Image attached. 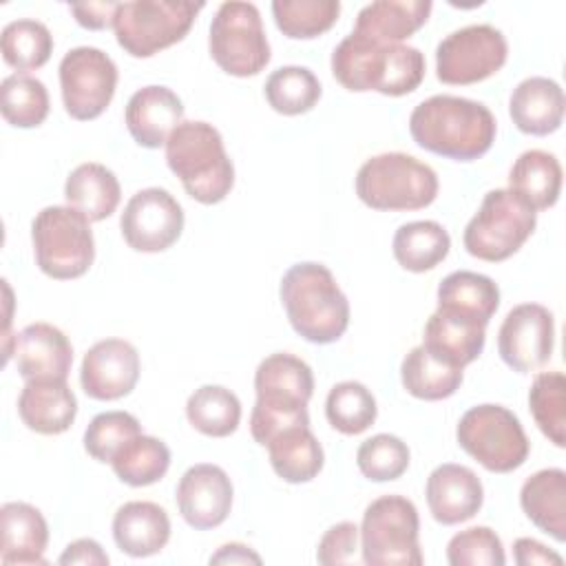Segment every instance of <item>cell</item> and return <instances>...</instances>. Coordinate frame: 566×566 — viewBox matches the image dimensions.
<instances>
[{
  "mask_svg": "<svg viewBox=\"0 0 566 566\" xmlns=\"http://www.w3.org/2000/svg\"><path fill=\"white\" fill-rule=\"evenodd\" d=\"M360 555L367 566H420L418 509L405 495L376 497L363 513Z\"/></svg>",
  "mask_w": 566,
  "mask_h": 566,
  "instance_id": "cell-9",
  "label": "cell"
},
{
  "mask_svg": "<svg viewBox=\"0 0 566 566\" xmlns=\"http://www.w3.org/2000/svg\"><path fill=\"white\" fill-rule=\"evenodd\" d=\"M447 562L451 566H504L506 555L493 528L471 526L449 539Z\"/></svg>",
  "mask_w": 566,
  "mask_h": 566,
  "instance_id": "cell-45",
  "label": "cell"
},
{
  "mask_svg": "<svg viewBox=\"0 0 566 566\" xmlns=\"http://www.w3.org/2000/svg\"><path fill=\"white\" fill-rule=\"evenodd\" d=\"M509 57V44L491 24H469L451 31L436 49V75L444 84L467 86L495 75Z\"/></svg>",
  "mask_w": 566,
  "mask_h": 566,
  "instance_id": "cell-12",
  "label": "cell"
},
{
  "mask_svg": "<svg viewBox=\"0 0 566 566\" xmlns=\"http://www.w3.org/2000/svg\"><path fill=\"white\" fill-rule=\"evenodd\" d=\"M49 106V91L38 77L13 73L2 80L0 111L7 124L15 128H35L46 119Z\"/></svg>",
  "mask_w": 566,
  "mask_h": 566,
  "instance_id": "cell-39",
  "label": "cell"
},
{
  "mask_svg": "<svg viewBox=\"0 0 566 566\" xmlns=\"http://www.w3.org/2000/svg\"><path fill=\"white\" fill-rule=\"evenodd\" d=\"M555 318L539 303H520L502 321L497 354L517 374L544 367L553 356Z\"/></svg>",
  "mask_w": 566,
  "mask_h": 566,
  "instance_id": "cell-15",
  "label": "cell"
},
{
  "mask_svg": "<svg viewBox=\"0 0 566 566\" xmlns=\"http://www.w3.org/2000/svg\"><path fill=\"white\" fill-rule=\"evenodd\" d=\"M537 212L509 188L489 190L464 228L462 243L480 261L500 263L513 256L535 232Z\"/></svg>",
  "mask_w": 566,
  "mask_h": 566,
  "instance_id": "cell-7",
  "label": "cell"
},
{
  "mask_svg": "<svg viewBox=\"0 0 566 566\" xmlns=\"http://www.w3.org/2000/svg\"><path fill=\"white\" fill-rule=\"evenodd\" d=\"M13 360L24 380H66L73 365V347L66 334L51 323H31L13 336Z\"/></svg>",
  "mask_w": 566,
  "mask_h": 566,
  "instance_id": "cell-20",
  "label": "cell"
},
{
  "mask_svg": "<svg viewBox=\"0 0 566 566\" xmlns=\"http://www.w3.org/2000/svg\"><path fill=\"white\" fill-rule=\"evenodd\" d=\"M438 307L489 325L500 307V287L486 274L458 270L438 285Z\"/></svg>",
  "mask_w": 566,
  "mask_h": 566,
  "instance_id": "cell-32",
  "label": "cell"
},
{
  "mask_svg": "<svg viewBox=\"0 0 566 566\" xmlns=\"http://www.w3.org/2000/svg\"><path fill=\"white\" fill-rule=\"evenodd\" d=\"M57 564L71 566V564H84V566H106L108 564V555L106 551L99 546V542L91 539V537H82L71 542L64 553L57 557Z\"/></svg>",
  "mask_w": 566,
  "mask_h": 566,
  "instance_id": "cell-48",
  "label": "cell"
},
{
  "mask_svg": "<svg viewBox=\"0 0 566 566\" xmlns=\"http://www.w3.org/2000/svg\"><path fill=\"white\" fill-rule=\"evenodd\" d=\"M451 237L449 232L431 219L402 223L391 241L394 259L407 272H429L442 263L449 254Z\"/></svg>",
  "mask_w": 566,
  "mask_h": 566,
  "instance_id": "cell-33",
  "label": "cell"
},
{
  "mask_svg": "<svg viewBox=\"0 0 566 566\" xmlns=\"http://www.w3.org/2000/svg\"><path fill=\"white\" fill-rule=\"evenodd\" d=\"M166 164L199 203L223 201L234 186V166L221 133L201 119L181 122L166 142Z\"/></svg>",
  "mask_w": 566,
  "mask_h": 566,
  "instance_id": "cell-4",
  "label": "cell"
},
{
  "mask_svg": "<svg viewBox=\"0 0 566 566\" xmlns=\"http://www.w3.org/2000/svg\"><path fill=\"white\" fill-rule=\"evenodd\" d=\"M409 133L420 148L433 155L473 161L491 150L497 122L482 102L458 95H431L411 111Z\"/></svg>",
  "mask_w": 566,
  "mask_h": 566,
  "instance_id": "cell-1",
  "label": "cell"
},
{
  "mask_svg": "<svg viewBox=\"0 0 566 566\" xmlns=\"http://www.w3.org/2000/svg\"><path fill=\"white\" fill-rule=\"evenodd\" d=\"M201 9L203 2L188 0L119 2L113 18L115 40L133 57H153L181 42Z\"/></svg>",
  "mask_w": 566,
  "mask_h": 566,
  "instance_id": "cell-8",
  "label": "cell"
},
{
  "mask_svg": "<svg viewBox=\"0 0 566 566\" xmlns=\"http://www.w3.org/2000/svg\"><path fill=\"white\" fill-rule=\"evenodd\" d=\"M64 197L66 203L82 212L88 221H104L117 210L122 186L111 168L97 161H86L69 172Z\"/></svg>",
  "mask_w": 566,
  "mask_h": 566,
  "instance_id": "cell-30",
  "label": "cell"
},
{
  "mask_svg": "<svg viewBox=\"0 0 566 566\" xmlns=\"http://www.w3.org/2000/svg\"><path fill=\"white\" fill-rule=\"evenodd\" d=\"M564 91L562 86L544 75L522 80L509 99V115L517 130L535 137L555 133L564 119Z\"/></svg>",
  "mask_w": 566,
  "mask_h": 566,
  "instance_id": "cell-24",
  "label": "cell"
},
{
  "mask_svg": "<svg viewBox=\"0 0 566 566\" xmlns=\"http://www.w3.org/2000/svg\"><path fill=\"white\" fill-rule=\"evenodd\" d=\"M358 539H360V531L354 522H338L329 526L316 546L318 564L323 566L354 564L360 551Z\"/></svg>",
  "mask_w": 566,
  "mask_h": 566,
  "instance_id": "cell-46",
  "label": "cell"
},
{
  "mask_svg": "<svg viewBox=\"0 0 566 566\" xmlns=\"http://www.w3.org/2000/svg\"><path fill=\"white\" fill-rule=\"evenodd\" d=\"M18 413L27 429L42 436H57L73 424L77 416V398L66 380H27L18 396Z\"/></svg>",
  "mask_w": 566,
  "mask_h": 566,
  "instance_id": "cell-22",
  "label": "cell"
},
{
  "mask_svg": "<svg viewBox=\"0 0 566 566\" xmlns=\"http://www.w3.org/2000/svg\"><path fill=\"white\" fill-rule=\"evenodd\" d=\"M424 497L433 520L453 526L471 520L482 509L484 486L469 467L444 462L429 473Z\"/></svg>",
  "mask_w": 566,
  "mask_h": 566,
  "instance_id": "cell-19",
  "label": "cell"
},
{
  "mask_svg": "<svg viewBox=\"0 0 566 566\" xmlns=\"http://www.w3.org/2000/svg\"><path fill=\"white\" fill-rule=\"evenodd\" d=\"M186 418L199 433L226 438L241 422V402L234 391L221 385H201L186 400Z\"/></svg>",
  "mask_w": 566,
  "mask_h": 566,
  "instance_id": "cell-35",
  "label": "cell"
},
{
  "mask_svg": "<svg viewBox=\"0 0 566 566\" xmlns=\"http://www.w3.org/2000/svg\"><path fill=\"white\" fill-rule=\"evenodd\" d=\"M139 380V354L124 338L97 340L82 358L80 385L93 400H119Z\"/></svg>",
  "mask_w": 566,
  "mask_h": 566,
  "instance_id": "cell-16",
  "label": "cell"
},
{
  "mask_svg": "<svg viewBox=\"0 0 566 566\" xmlns=\"http://www.w3.org/2000/svg\"><path fill=\"white\" fill-rule=\"evenodd\" d=\"M427 62L420 49L409 44H382L349 33L332 53V73L340 86L354 93L376 91L400 97L413 93L424 80Z\"/></svg>",
  "mask_w": 566,
  "mask_h": 566,
  "instance_id": "cell-2",
  "label": "cell"
},
{
  "mask_svg": "<svg viewBox=\"0 0 566 566\" xmlns=\"http://www.w3.org/2000/svg\"><path fill=\"white\" fill-rule=\"evenodd\" d=\"M119 230L135 252H164L181 237L184 208L164 188L137 190L124 206Z\"/></svg>",
  "mask_w": 566,
  "mask_h": 566,
  "instance_id": "cell-14",
  "label": "cell"
},
{
  "mask_svg": "<svg viewBox=\"0 0 566 566\" xmlns=\"http://www.w3.org/2000/svg\"><path fill=\"white\" fill-rule=\"evenodd\" d=\"M119 2L106 0V2H80V4H71V13L75 15L77 24L91 31H102L106 27H113V18L117 11Z\"/></svg>",
  "mask_w": 566,
  "mask_h": 566,
  "instance_id": "cell-47",
  "label": "cell"
},
{
  "mask_svg": "<svg viewBox=\"0 0 566 566\" xmlns=\"http://www.w3.org/2000/svg\"><path fill=\"white\" fill-rule=\"evenodd\" d=\"M4 62L18 73L44 66L53 53V35L40 20L20 18L9 22L0 35Z\"/></svg>",
  "mask_w": 566,
  "mask_h": 566,
  "instance_id": "cell-38",
  "label": "cell"
},
{
  "mask_svg": "<svg viewBox=\"0 0 566 566\" xmlns=\"http://www.w3.org/2000/svg\"><path fill=\"white\" fill-rule=\"evenodd\" d=\"M431 9L429 0H376L358 11L352 33L382 44H400L427 24Z\"/></svg>",
  "mask_w": 566,
  "mask_h": 566,
  "instance_id": "cell-27",
  "label": "cell"
},
{
  "mask_svg": "<svg viewBox=\"0 0 566 566\" xmlns=\"http://www.w3.org/2000/svg\"><path fill=\"white\" fill-rule=\"evenodd\" d=\"M113 539L130 557H150L170 539V520L166 509L155 502L133 500L122 504L113 517Z\"/></svg>",
  "mask_w": 566,
  "mask_h": 566,
  "instance_id": "cell-25",
  "label": "cell"
},
{
  "mask_svg": "<svg viewBox=\"0 0 566 566\" xmlns=\"http://www.w3.org/2000/svg\"><path fill=\"white\" fill-rule=\"evenodd\" d=\"M210 564H261V555H256L245 544L230 542L223 544L214 555H210Z\"/></svg>",
  "mask_w": 566,
  "mask_h": 566,
  "instance_id": "cell-50",
  "label": "cell"
},
{
  "mask_svg": "<svg viewBox=\"0 0 566 566\" xmlns=\"http://www.w3.org/2000/svg\"><path fill=\"white\" fill-rule=\"evenodd\" d=\"M528 409L539 431L557 447H566V378L562 371H542L528 389Z\"/></svg>",
  "mask_w": 566,
  "mask_h": 566,
  "instance_id": "cell-40",
  "label": "cell"
},
{
  "mask_svg": "<svg viewBox=\"0 0 566 566\" xmlns=\"http://www.w3.org/2000/svg\"><path fill=\"white\" fill-rule=\"evenodd\" d=\"M281 303L292 329L316 345L338 340L349 325V301L329 268L294 263L281 279Z\"/></svg>",
  "mask_w": 566,
  "mask_h": 566,
  "instance_id": "cell-3",
  "label": "cell"
},
{
  "mask_svg": "<svg viewBox=\"0 0 566 566\" xmlns=\"http://www.w3.org/2000/svg\"><path fill=\"white\" fill-rule=\"evenodd\" d=\"M325 416L336 431L345 436H358L376 422V398L358 380L336 382L327 394Z\"/></svg>",
  "mask_w": 566,
  "mask_h": 566,
  "instance_id": "cell-41",
  "label": "cell"
},
{
  "mask_svg": "<svg viewBox=\"0 0 566 566\" xmlns=\"http://www.w3.org/2000/svg\"><path fill=\"white\" fill-rule=\"evenodd\" d=\"M486 343V325L440 310L429 316L422 334V345L444 363L464 369L471 365L484 349Z\"/></svg>",
  "mask_w": 566,
  "mask_h": 566,
  "instance_id": "cell-26",
  "label": "cell"
},
{
  "mask_svg": "<svg viewBox=\"0 0 566 566\" xmlns=\"http://www.w3.org/2000/svg\"><path fill=\"white\" fill-rule=\"evenodd\" d=\"M254 407L279 413H303L314 394V374L294 354L276 352L265 356L254 371Z\"/></svg>",
  "mask_w": 566,
  "mask_h": 566,
  "instance_id": "cell-18",
  "label": "cell"
},
{
  "mask_svg": "<svg viewBox=\"0 0 566 566\" xmlns=\"http://www.w3.org/2000/svg\"><path fill=\"white\" fill-rule=\"evenodd\" d=\"M513 557L517 566H559L564 559L559 553L551 551L548 546H544L542 542L533 539V537H517L513 544Z\"/></svg>",
  "mask_w": 566,
  "mask_h": 566,
  "instance_id": "cell-49",
  "label": "cell"
},
{
  "mask_svg": "<svg viewBox=\"0 0 566 566\" xmlns=\"http://www.w3.org/2000/svg\"><path fill=\"white\" fill-rule=\"evenodd\" d=\"M38 268L55 279L71 281L88 272L95 259L91 221L71 206H46L31 223Z\"/></svg>",
  "mask_w": 566,
  "mask_h": 566,
  "instance_id": "cell-6",
  "label": "cell"
},
{
  "mask_svg": "<svg viewBox=\"0 0 566 566\" xmlns=\"http://www.w3.org/2000/svg\"><path fill=\"white\" fill-rule=\"evenodd\" d=\"M0 562L4 566L46 564L49 524L40 509L29 502H4L0 506Z\"/></svg>",
  "mask_w": 566,
  "mask_h": 566,
  "instance_id": "cell-23",
  "label": "cell"
},
{
  "mask_svg": "<svg viewBox=\"0 0 566 566\" xmlns=\"http://www.w3.org/2000/svg\"><path fill=\"white\" fill-rule=\"evenodd\" d=\"M232 482L228 473L210 462H199L186 469L177 484V509L188 526L197 531L217 528L232 509Z\"/></svg>",
  "mask_w": 566,
  "mask_h": 566,
  "instance_id": "cell-17",
  "label": "cell"
},
{
  "mask_svg": "<svg viewBox=\"0 0 566 566\" xmlns=\"http://www.w3.org/2000/svg\"><path fill=\"white\" fill-rule=\"evenodd\" d=\"M265 447L274 473L290 484H303L314 480L325 464L323 447L318 438L310 431V424L283 429Z\"/></svg>",
  "mask_w": 566,
  "mask_h": 566,
  "instance_id": "cell-31",
  "label": "cell"
},
{
  "mask_svg": "<svg viewBox=\"0 0 566 566\" xmlns=\"http://www.w3.org/2000/svg\"><path fill=\"white\" fill-rule=\"evenodd\" d=\"M455 438L462 451L491 473L520 469L531 451L520 418L511 409L491 402L467 409L455 427Z\"/></svg>",
  "mask_w": 566,
  "mask_h": 566,
  "instance_id": "cell-10",
  "label": "cell"
},
{
  "mask_svg": "<svg viewBox=\"0 0 566 566\" xmlns=\"http://www.w3.org/2000/svg\"><path fill=\"white\" fill-rule=\"evenodd\" d=\"M217 66L234 77L261 73L270 62V42L256 4L230 0L219 4L208 35Z\"/></svg>",
  "mask_w": 566,
  "mask_h": 566,
  "instance_id": "cell-11",
  "label": "cell"
},
{
  "mask_svg": "<svg viewBox=\"0 0 566 566\" xmlns=\"http://www.w3.org/2000/svg\"><path fill=\"white\" fill-rule=\"evenodd\" d=\"M562 177V166L553 153L531 148L513 161L509 172V190L515 192L535 212L548 210L559 199Z\"/></svg>",
  "mask_w": 566,
  "mask_h": 566,
  "instance_id": "cell-29",
  "label": "cell"
},
{
  "mask_svg": "<svg viewBox=\"0 0 566 566\" xmlns=\"http://www.w3.org/2000/svg\"><path fill=\"white\" fill-rule=\"evenodd\" d=\"M520 506L526 517L557 542L566 539V473L551 467L533 473L520 489Z\"/></svg>",
  "mask_w": 566,
  "mask_h": 566,
  "instance_id": "cell-28",
  "label": "cell"
},
{
  "mask_svg": "<svg viewBox=\"0 0 566 566\" xmlns=\"http://www.w3.org/2000/svg\"><path fill=\"white\" fill-rule=\"evenodd\" d=\"M124 122L139 146L159 148L166 146L170 133L184 122V104L168 86L150 84L130 95Z\"/></svg>",
  "mask_w": 566,
  "mask_h": 566,
  "instance_id": "cell-21",
  "label": "cell"
},
{
  "mask_svg": "<svg viewBox=\"0 0 566 566\" xmlns=\"http://www.w3.org/2000/svg\"><path fill=\"white\" fill-rule=\"evenodd\" d=\"M142 433L139 420L128 411L97 413L84 431V449L97 462H108L135 436Z\"/></svg>",
  "mask_w": 566,
  "mask_h": 566,
  "instance_id": "cell-44",
  "label": "cell"
},
{
  "mask_svg": "<svg viewBox=\"0 0 566 566\" xmlns=\"http://www.w3.org/2000/svg\"><path fill=\"white\" fill-rule=\"evenodd\" d=\"M464 369L433 356L424 345L413 347L400 363V380L407 394L420 400H444L462 385Z\"/></svg>",
  "mask_w": 566,
  "mask_h": 566,
  "instance_id": "cell-34",
  "label": "cell"
},
{
  "mask_svg": "<svg viewBox=\"0 0 566 566\" xmlns=\"http://www.w3.org/2000/svg\"><path fill=\"white\" fill-rule=\"evenodd\" d=\"M436 170L407 153H380L356 172V195L371 210H420L438 197Z\"/></svg>",
  "mask_w": 566,
  "mask_h": 566,
  "instance_id": "cell-5",
  "label": "cell"
},
{
  "mask_svg": "<svg viewBox=\"0 0 566 566\" xmlns=\"http://www.w3.org/2000/svg\"><path fill=\"white\" fill-rule=\"evenodd\" d=\"M272 15L279 31L292 40H312L329 31L338 15V0H274Z\"/></svg>",
  "mask_w": 566,
  "mask_h": 566,
  "instance_id": "cell-42",
  "label": "cell"
},
{
  "mask_svg": "<svg viewBox=\"0 0 566 566\" xmlns=\"http://www.w3.org/2000/svg\"><path fill=\"white\" fill-rule=\"evenodd\" d=\"M60 91L64 111L77 122L99 117L117 88V66L97 46H75L60 62Z\"/></svg>",
  "mask_w": 566,
  "mask_h": 566,
  "instance_id": "cell-13",
  "label": "cell"
},
{
  "mask_svg": "<svg viewBox=\"0 0 566 566\" xmlns=\"http://www.w3.org/2000/svg\"><path fill=\"white\" fill-rule=\"evenodd\" d=\"M409 447L394 433H376L356 451L358 471L371 482L398 480L409 469Z\"/></svg>",
  "mask_w": 566,
  "mask_h": 566,
  "instance_id": "cell-43",
  "label": "cell"
},
{
  "mask_svg": "<svg viewBox=\"0 0 566 566\" xmlns=\"http://www.w3.org/2000/svg\"><path fill=\"white\" fill-rule=\"evenodd\" d=\"M113 473L128 486L159 482L170 467V449L155 436L139 433L128 440L111 460Z\"/></svg>",
  "mask_w": 566,
  "mask_h": 566,
  "instance_id": "cell-36",
  "label": "cell"
},
{
  "mask_svg": "<svg viewBox=\"0 0 566 566\" xmlns=\"http://www.w3.org/2000/svg\"><path fill=\"white\" fill-rule=\"evenodd\" d=\"M321 82L307 66H281L265 80V99L272 111L294 117L312 111L321 99Z\"/></svg>",
  "mask_w": 566,
  "mask_h": 566,
  "instance_id": "cell-37",
  "label": "cell"
}]
</instances>
